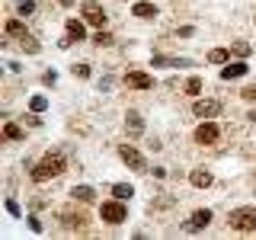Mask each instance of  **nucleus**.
Wrapping results in <instances>:
<instances>
[{"mask_svg":"<svg viewBox=\"0 0 256 240\" xmlns=\"http://www.w3.org/2000/svg\"><path fill=\"white\" fill-rule=\"evenodd\" d=\"M61 173H64V154H58V150H48V154L32 166V180L36 182H48L52 176H61Z\"/></svg>","mask_w":256,"mask_h":240,"instance_id":"f257e3e1","label":"nucleus"},{"mask_svg":"<svg viewBox=\"0 0 256 240\" xmlns=\"http://www.w3.org/2000/svg\"><path fill=\"white\" fill-rule=\"evenodd\" d=\"M228 224L234 230H256V208L246 205V208H234L228 214Z\"/></svg>","mask_w":256,"mask_h":240,"instance_id":"f03ea898","label":"nucleus"},{"mask_svg":"<svg viewBox=\"0 0 256 240\" xmlns=\"http://www.w3.org/2000/svg\"><path fill=\"white\" fill-rule=\"evenodd\" d=\"M100 218L106 221V224H122L128 218V208L122 198H112V202H102L100 205Z\"/></svg>","mask_w":256,"mask_h":240,"instance_id":"7ed1b4c3","label":"nucleus"},{"mask_svg":"<svg viewBox=\"0 0 256 240\" xmlns=\"http://www.w3.org/2000/svg\"><path fill=\"white\" fill-rule=\"evenodd\" d=\"M118 157H122L125 164L132 166V170H138V173H148V164H144V157H141L138 150L132 148V144H122V148H118Z\"/></svg>","mask_w":256,"mask_h":240,"instance_id":"20e7f679","label":"nucleus"},{"mask_svg":"<svg viewBox=\"0 0 256 240\" xmlns=\"http://www.w3.org/2000/svg\"><path fill=\"white\" fill-rule=\"evenodd\" d=\"M80 13H84V20L90 22V26H100V29H102V22H106V13H102V6L96 4V0H86Z\"/></svg>","mask_w":256,"mask_h":240,"instance_id":"39448f33","label":"nucleus"},{"mask_svg":"<svg viewBox=\"0 0 256 240\" xmlns=\"http://www.w3.org/2000/svg\"><path fill=\"white\" fill-rule=\"evenodd\" d=\"M218 134H221V128L214 125V122H202V125L196 128V141L198 144H214V141H218Z\"/></svg>","mask_w":256,"mask_h":240,"instance_id":"423d86ee","label":"nucleus"},{"mask_svg":"<svg viewBox=\"0 0 256 240\" xmlns=\"http://www.w3.org/2000/svg\"><path fill=\"white\" fill-rule=\"evenodd\" d=\"M192 112H196V118H214L221 112V102L214 100H198L196 106H192Z\"/></svg>","mask_w":256,"mask_h":240,"instance_id":"0eeeda50","label":"nucleus"},{"mask_svg":"<svg viewBox=\"0 0 256 240\" xmlns=\"http://www.w3.org/2000/svg\"><path fill=\"white\" fill-rule=\"evenodd\" d=\"M125 84L134 86V90H150V86H154V80L144 74V70H128V74H125Z\"/></svg>","mask_w":256,"mask_h":240,"instance_id":"6e6552de","label":"nucleus"},{"mask_svg":"<svg viewBox=\"0 0 256 240\" xmlns=\"http://www.w3.org/2000/svg\"><path fill=\"white\" fill-rule=\"evenodd\" d=\"M125 132L128 134H132V138H141V134H144V118L138 116V112H128V116H125Z\"/></svg>","mask_w":256,"mask_h":240,"instance_id":"1a4fd4ad","label":"nucleus"},{"mask_svg":"<svg viewBox=\"0 0 256 240\" xmlns=\"http://www.w3.org/2000/svg\"><path fill=\"white\" fill-rule=\"evenodd\" d=\"M246 70H250V68H246L244 61H234V64L228 61V64H224V68H221V77H224V80H237V77H244Z\"/></svg>","mask_w":256,"mask_h":240,"instance_id":"9d476101","label":"nucleus"},{"mask_svg":"<svg viewBox=\"0 0 256 240\" xmlns=\"http://www.w3.org/2000/svg\"><path fill=\"white\" fill-rule=\"evenodd\" d=\"M208 224H212V212H208V208H202V212H196V214L186 221V228H189V230H202V228H208Z\"/></svg>","mask_w":256,"mask_h":240,"instance_id":"9b49d317","label":"nucleus"},{"mask_svg":"<svg viewBox=\"0 0 256 240\" xmlns=\"http://www.w3.org/2000/svg\"><path fill=\"white\" fill-rule=\"evenodd\" d=\"M150 64H154V68H189V58H164V54H154V58H150Z\"/></svg>","mask_w":256,"mask_h":240,"instance_id":"f8f14e48","label":"nucleus"},{"mask_svg":"<svg viewBox=\"0 0 256 240\" xmlns=\"http://www.w3.org/2000/svg\"><path fill=\"white\" fill-rule=\"evenodd\" d=\"M189 182H192L196 189H208V186L214 182V176L208 173V170H192V173H189Z\"/></svg>","mask_w":256,"mask_h":240,"instance_id":"ddd939ff","label":"nucleus"},{"mask_svg":"<svg viewBox=\"0 0 256 240\" xmlns=\"http://www.w3.org/2000/svg\"><path fill=\"white\" fill-rule=\"evenodd\" d=\"M132 16H138V20H154V16H157V6L148 4V0H141V4L132 6Z\"/></svg>","mask_w":256,"mask_h":240,"instance_id":"4468645a","label":"nucleus"},{"mask_svg":"<svg viewBox=\"0 0 256 240\" xmlns=\"http://www.w3.org/2000/svg\"><path fill=\"white\" fill-rule=\"evenodd\" d=\"M70 196L77 198V202H84V205H90L93 198H96V192L90 189V186H74V192H70Z\"/></svg>","mask_w":256,"mask_h":240,"instance_id":"2eb2a0df","label":"nucleus"},{"mask_svg":"<svg viewBox=\"0 0 256 240\" xmlns=\"http://www.w3.org/2000/svg\"><path fill=\"white\" fill-rule=\"evenodd\" d=\"M6 36H13V38H26L29 32H26V26H22L20 20H6Z\"/></svg>","mask_w":256,"mask_h":240,"instance_id":"dca6fc26","label":"nucleus"},{"mask_svg":"<svg viewBox=\"0 0 256 240\" xmlns=\"http://www.w3.org/2000/svg\"><path fill=\"white\" fill-rule=\"evenodd\" d=\"M68 36L74 38V42H80V38L86 36V29H84V22L80 20H68Z\"/></svg>","mask_w":256,"mask_h":240,"instance_id":"f3484780","label":"nucleus"},{"mask_svg":"<svg viewBox=\"0 0 256 240\" xmlns=\"http://www.w3.org/2000/svg\"><path fill=\"white\" fill-rule=\"evenodd\" d=\"M208 61H212V64H228L230 52H228V48H212V52H208Z\"/></svg>","mask_w":256,"mask_h":240,"instance_id":"a211bd4d","label":"nucleus"},{"mask_svg":"<svg viewBox=\"0 0 256 240\" xmlns=\"http://www.w3.org/2000/svg\"><path fill=\"white\" fill-rule=\"evenodd\" d=\"M4 138L6 141H22V128L16 125V122H6L4 125Z\"/></svg>","mask_w":256,"mask_h":240,"instance_id":"6ab92c4d","label":"nucleus"},{"mask_svg":"<svg viewBox=\"0 0 256 240\" xmlns=\"http://www.w3.org/2000/svg\"><path fill=\"white\" fill-rule=\"evenodd\" d=\"M112 196L122 198V202H128V198L134 196V189H132V186H125V182H116V186H112Z\"/></svg>","mask_w":256,"mask_h":240,"instance_id":"aec40b11","label":"nucleus"},{"mask_svg":"<svg viewBox=\"0 0 256 240\" xmlns=\"http://www.w3.org/2000/svg\"><path fill=\"white\" fill-rule=\"evenodd\" d=\"M16 13H20V16L36 13V0H20V4H16Z\"/></svg>","mask_w":256,"mask_h":240,"instance_id":"412c9836","label":"nucleus"},{"mask_svg":"<svg viewBox=\"0 0 256 240\" xmlns=\"http://www.w3.org/2000/svg\"><path fill=\"white\" fill-rule=\"evenodd\" d=\"M64 224H68V228H84L86 214H64Z\"/></svg>","mask_w":256,"mask_h":240,"instance_id":"4be33fe9","label":"nucleus"},{"mask_svg":"<svg viewBox=\"0 0 256 240\" xmlns=\"http://www.w3.org/2000/svg\"><path fill=\"white\" fill-rule=\"evenodd\" d=\"M29 106H32V112H45L48 109V100H45V96H32Z\"/></svg>","mask_w":256,"mask_h":240,"instance_id":"5701e85b","label":"nucleus"},{"mask_svg":"<svg viewBox=\"0 0 256 240\" xmlns=\"http://www.w3.org/2000/svg\"><path fill=\"white\" fill-rule=\"evenodd\" d=\"M198 90H202V80H198V77H189V80H186V93L196 96Z\"/></svg>","mask_w":256,"mask_h":240,"instance_id":"b1692460","label":"nucleus"},{"mask_svg":"<svg viewBox=\"0 0 256 240\" xmlns=\"http://www.w3.org/2000/svg\"><path fill=\"white\" fill-rule=\"evenodd\" d=\"M93 42H96V45H112V36H109V32H102V29H100V32L93 36Z\"/></svg>","mask_w":256,"mask_h":240,"instance_id":"393cba45","label":"nucleus"},{"mask_svg":"<svg viewBox=\"0 0 256 240\" xmlns=\"http://www.w3.org/2000/svg\"><path fill=\"white\" fill-rule=\"evenodd\" d=\"M250 52H253V48L246 45V42H234V54H240V58H246Z\"/></svg>","mask_w":256,"mask_h":240,"instance_id":"a878e982","label":"nucleus"},{"mask_svg":"<svg viewBox=\"0 0 256 240\" xmlns=\"http://www.w3.org/2000/svg\"><path fill=\"white\" fill-rule=\"evenodd\" d=\"M74 77H90V64H74Z\"/></svg>","mask_w":256,"mask_h":240,"instance_id":"bb28decb","label":"nucleus"},{"mask_svg":"<svg viewBox=\"0 0 256 240\" xmlns=\"http://www.w3.org/2000/svg\"><path fill=\"white\" fill-rule=\"evenodd\" d=\"M240 96H244V100H256V84H250V86H244V90H240Z\"/></svg>","mask_w":256,"mask_h":240,"instance_id":"cd10ccee","label":"nucleus"},{"mask_svg":"<svg viewBox=\"0 0 256 240\" xmlns=\"http://www.w3.org/2000/svg\"><path fill=\"white\" fill-rule=\"evenodd\" d=\"M42 80H45V86H54V84H58V74H54V70H48Z\"/></svg>","mask_w":256,"mask_h":240,"instance_id":"c85d7f7f","label":"nucleus"},{"mask_svg":"<svg viewBox=\"0 0 256 240\" xmlns=\"http://www.w3.org/2000/svg\"><path fill=\"white\" fill-rule=\"evenodd\" d=\"M29 228H32V230H36V234H42V221H38V218H36V214H32V218H29Z\"/></svg>","mask_w":256,"mask_h":240,"instance_id":"c756f323","label":"nucleus"},{"mask_svg":"<svg viewBox=\"0 0 256 240\" xmlns=\"http://www.w3.org/2000/svg\"><path fill=\"white\" fill-rule=\"evenodd\" d=\"M6 212H10V214H20V205H16L13 198H10V202H6Z\"/></svg>","mask_w":256,"mask_h":240,"instance_id":"7c9ffc66","label":"nucleus"},{"mask_svg":"<svg viewBox=\"0 0 256 240\" xmlns=\"http://www.w3.org/2000/svg\"><path fill=\"white\" fill-rule=\"evenodd\" d=\"M58 4H61V6H70V4H74V0H58Z\"/></svg>","mask_w":256,"mask_h":240,"instance_id":"2f4dec72","label":"nucleus"},{"mask_svg":"<svg viewBox=\"0 0 256 240\" xmlns=\"http://www.w3.org/2000/svg\"><path fill=\"white\" fill-rule=\"evenodd\" d=\"M246 118H250V122H256V109H253V112H250V116H246Z\"/></svg>","mask_w":256,"mask_h":240,"instance_id":"473e14b6","label":"nucleus"}]
</instances>
